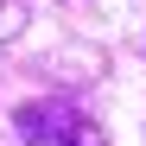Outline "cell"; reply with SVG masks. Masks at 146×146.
Instances as JSON below:
<instances>
[{
    "label": "cell",
    "mask_w": 146,
    "mask_h": 146,
    "mask_svg": "<svg viewBox=\"0 0 146 146\" xmlns=\"http://www.w3.org/2000/svg\"><path fill=\"white\" fill-rule=\"evenodd\" d=\"M13 127L26 133V140H38V146H70V114L51 108V102H26V108L13 114Z\"/></svg>",
    "instance_id": "1"
}]
</instances>
